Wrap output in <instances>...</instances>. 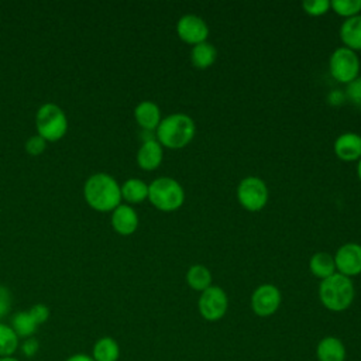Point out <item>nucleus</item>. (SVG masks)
<instances>
[{
	"instance_id": "1",
	"label": "nucleus",
	"mask_w": 361,
	"mask_h": 361,
	"mask_svg": "<svg viewBox=\"0 0 361 361\" xmlns=\"http://www.w3.org/2000/svg\"><path fill=\"white\" fill-rule=\"evenodd\" d=\"M83 197L86 203L97 212H113L121 204V189L111 175L96 172L85 180Z\"/></svg>"
},
{
	"instance_id": "2",
	"label": "nucleus",
	"mask_w": 361,
	"mask_h": 361,
	"mask_svg": "<svg viewBox=\"0 0 361 361\" xmlns=\"http://www.w3.org/2000/svg\"><path fill=\"white\" fill-rule=\"evenodd\" d=\"M196 126L192 117L183 113H173L164 117L155 130L157 141L169 149L186 147L195 137Z\"/></svg>"
},
{
	"instance_id": "3",
	"label": "nucleus",
	"mask_w": 361,
	"mask_h": 361,
	"mask_svg": "<svg viewBox=\"0 0 361 361\" xmlns=\"http://www.w3.org/2000/svg\"><path fill=\"white\" fill-rule=\"evenodd\" d=\"M355 289L353 281L338 272L322 279L319 285V299L322 305L331 312L348 309L354 300Z\"/></svg>"
},
{
	"instance_id": "4",
	"label": "nucleus",
	"mask_w": 361,
	"mask_h": 361,
	"mask_svg": "<svg viewBox=\"0 0 361 361\" xmlns=\"http://www.w3.org/2000/svg\"><path fill=\"white\" fill-rule=\"evenodd\" d=\"M148 199L158 210L173 212L183 204L185 192L176 179L161 176L148 185Z\"/></svg>"
},
{
	"instance_id": "5",
	"label": "nucleus",
	"mask_w": 361,
	"mask_h": 361,
	"mask_svg": "<svg viewBox=\"0 0 361 361\" xmlns=\"http://www.w3.org/2000/svg\"><path fill=\"white\" fill-rule=\"evenodd\" d=\"M37 134L47 142L61 140L68 131V117L55 103H44L35 114Z\"/></svg>"
},
{
	"instance_id": "6",
	"label": "nucleus",
	"mask_w": 361,
	"mask_h": 361,
	"mask_svg": "<svg viewBox=\"0 0 361 361\" xmlns=\"http://www.w3.org/2000/svg\"><path fill=\"white\" fill-rule=\"evenodd\" d=\"M329 69L337 82L348 85L358 78L360 59L355 51L347 47H340L331 52L329 59Z\"/></svg>"
},
{
	"instance_id": "7",
	"label": "nucleus",
	"mask_w": 361,
	"mask_h": 361,
	"mask_svg": "<svg viewBox=\"0 0 361 361\" xmlns=\"http://www.w3.org/2000/svg\"><path fill=\"white\" fill-rule=\"evenodd\" d=\"M237 199L244 209L258 212L268 202V188L261 178L247 176L237 186Z\"/></svg>"
},
{
	"instance_id": "8",
	"label": "nucleus",
	"mask_w": 361,
	"mask_h": 361,
	"mask_svg": "<svg viewBox=\"0 0 361 361\" xmlns=\"http://www.w3.org/2000/svg\"><path fill=\"white\" fill-rule=\"evenodd\" d=\"M228 307V299L226 292L220 286H209L204 289L197 300V309L200 316L207 322L220 320Z\"/></svg>"
},
{
	"instance_id": "9",
	"label": "nucleus",
	"mask_w": 361,
	"mask_h": 361,
	"mask_svg": "<svg viewBox=\"0 0 361 361\" xmlns=\"http://www.w3.org/2000/svg\"><path fill=\"white\" fill-rule=\"evenodd\" d=\"M282 296L279 289L272 283L259 285L251 295V309L259 317H268L274 314L279 305Z\"/></svg>"
},
{
	"instance_id": "10",
	"label": "nucleus",
	"mask_w": 361,
	"mask_h": 361,
	"mask_svg": "<svg viewBox=\"0 0 361 361\" xmlns=\"http://www.w3.org/2000/svg\"><path fill=\"white\" fill-rule=\"evenodd\" d=\"M178 37L190 45L204 42L209 37V27L206 21L196 14H185L176 23Z\"/></svg>"
},
{
	"instance_id": "11",
	"label": "nucleus",
	"mask_w": 361,
	"mask_h": 361,
	"mask_svg": "<svg viewBox=\"0 0 361 361\" xmlns=\"http://www.w3.org/2000/svg\"><path fill=\"white\" fill-rule=\"evenodd\" d=\"M336 271L345 276L361 274V245L357 243H347L341 245L334 255Z\"/></svg>"
},
{
	"instance_id": "12",
	"label": "nucleus",
	"mask_w": 361,
	"mask_h": 361,
	"mask_svg": "<svg viewBox=\"0 0 361 361\" xmlns=\"http://www.w3.org/2000/svg\"><path fill=\"white\" fill-rule=\"evenodd\" d=\"M111 226L116 233L130 235L138 227V214L130 204L121 203L111 212Z\"/></svg>"
},
{
	"instance_id": "13",
	"label": "nucleus",
	"mask_w": 361,
	"mask_h": 361,
	"mask_svg": "<svg viewBox=\"0 0 361 361\" xmlns=\"http://www.w3.org/2000/svg\"><path fill=\"white\" fill-rule=\"evenodd\" d=\"M334 152L341 161H358L361 158V135L357 133H343L334 141Z\"/></svg>"
},
{
	"instance_id": "14",
	"label": "nucleus",
	"mask_w": 361,
	"mask_h": 361,
	"mask_svg": "<svg viewBox=\"0 0 361 361\" xmlns=\"http://www.w3.org/2000/svg\"><path fill=\"white\" fill-rule=\"evenodd\" d=\"M162 157L164 149L157 140L144 141L137 151V164L144 171H154L161 165Z\"/></svg>"
},
{
	"instance_id": "15",
	"label": "nucleus",
	"mask_w": 361,
	"mask_h": 361,
	"mask_svg": "<svg viewBox=\"0 0 361 361\" xmlns=\"http://www.w3.org/2000/svg\"><path fill=\"white\" fill-rule=\"evenodd\" d=\"M134 117L138 126L145 131H155L161 123V110L151 100L140 102L134 109Z\"/></svg>"
},
{
	"instance_id": "16",
	"label": "nucleus",
	"mask_w": 361,
	"mask_h": 361,
	"mask_svg": "<svg viewBox=\"0 0 361 361\" xmlns=\"http://www.w3.org/2000/svg\"><path fill=\"white\" fill-rule=\"evenodd\" d=\"M316 357L319 361H345V347L340 338L327 336L317 343Z\"/></svg>"
},
{
	"instance_id": "17",
	"label": "nucleus",
	"mask_w": 361,
	"mask_h": 361,
	"mask_svg": "<svg viewBox=\"0 0 361 361\" xmlns=\"http://www.w3.org/2000/svg\"><path fill=\"white\" fill-rule=\"evenodd\" d=\"M340 38L344 47L361 51V14L347 18L340 27Z\"/></svg>"
},
{
	"instance_id": "18",
	"label": "nucleus",
	"mask_w": 361,
	"mask_h": 361,
	"mask_svg": "<svg viewBox=\"0 0 361 361\" xmlns=\"http://www.w3.org/2000/svg\"><path fill=\"white\" fill-rule=\"evenodd\" d=\"M10 326L14 330V333L18 336V338H23V340L34 337V333L39 327V324L37 323V320L34 319V316L31 314L30 310L16 312L11 316Z\"/></svg>"
},
{
	"instance_id": "19",
	"label": "nucleus",
	"mask_w": 361,
	"mask_h": 361,
	"mask_svg": "<svg viewBox=\"0 0 361 361\" xmlns=\"http://www.w3.org/2000/svg\"><path fill=\"white\" fill-rule=\"evenodd\" d=\"M120 357L118 343L109 336L100 337L92 348V358L94 361H117Z\"/></svg>"
},
{
	"instance_id": "20",
	"label": "nucleus",
	"mask_w": 361,
	"mask_h": 361,
	"mask_svg": "<svg viewBox=\"0 0 361 361\" xmlns=\"http://www.w3.org/2000/svg\"><path fill=\"white\" fill-rule=\"evenodd\" d=\"M217 58V49L213 44L204 41L192 47L190 61L197 69H207L214 63Z\"/></svg>"
},
{
	"instance_id": "21",
	"label": "nucleus",
	"mask_w": 361,
	"mask_h": 361,
	"mask_svg": "<svg viewBox=\"0 0 361 361\" xmlns=\"http://www.w3.org/2000/svg\"><path fill=\"white\" fill-rule=\"evenodd\" d=\"M121 200L127 203H141L148 199V185L140 178H130L121 186Z\"/></svg>"
},
{
	"instance_id": "22",
	"label": "nucleus",
	"mask_w": 361,
	"mask_h": 361,
	"mask_svg": "<svg viewBox=\"0 0 361 361\" xmlns=\"http://www.w3.org/2000/svg\"><path fill=\"white\" fill-rule=\"evenodd\" d=\"M309 268H310V272L320 279H326L330 275L337 272L336 264H334V257L330 255L329 252H323V251L316 252L310 258Z\"/></svg>"
},
{
	"instance_id": "23",
	"label": "nucleus",
	"mask_w": 361,
	"mask_h": 361,
	"mask_svg": "<svg viewBox=\"0 0 361 361\" xmlns=\"http://www.w3.org/2000/svg\"><path fill=\"white\" fill-rule=\"evenodd\" d=\"M186 282L192 289L203 292L204 289L212 286V274L204 265L196 264L188 269Z\"/></svg>"
},
{
	"instance_id": "24",
	"label": "nucleus",
	"mask_w": 361,
	"mask_h": 361,
	"mask_svg": "<svg viewBox=\"0 0 361 361\" xmlns=\"http://www.w3.org/2000/svg\"><path fill=\"white\" fill-rule=\"evenodd\" d=\"M20 347V338L10 324L0 322V357H11Z\"/></svg>"
},
{
	"instance_id": "25",
	"label": "nucleus",
	"mask_w": 361,
	"mask_h": 361,
	"mask_svg": "<svg viewBox=\"0 0 361 361\" xmlns=\"http://www.w3.org/2000/svg\"><path fill=\"white\" fill-rule=\"evenodd\" d=\"M330 8H333L338 16L350 18L360 14L361 0H333L330 1Z\"/></svg>"
},
{
	"instance_id": "26",
	"label": "nucleus",
	"mask_w": 361,
	"mask_h": 361,
	"mask_svg": "<svg viewBox=\"0 0 361 361\" xmlns=\"http://www.w3.org/2000/svg\"><path fill=\"white\" fill-rule=\"evenodd\" d=\"M303 10L313 17H319L326 14L330 10V1L329 0H306L302 3Z\"/></svg>"
},
{
	"instance_id": "27",
	"label": "nucleus",
	"mask_w": 361,
	"mask_h": 361,
	"mask_svg": "<svg viewBox=\"0 0 361 361\" xmlns=\"http://www.w3.org/2000/svg\"><path fill=\"white\" fill-rule=\"evenodd\" d=\"M345 97L347 100L361 110V76L350 82L345 87Z\"/></svg>"
},
{
	"instance_id": "28",
	"label": "nucleus",
	"mask_w": 361,
	"mask_h": 361,
	"mask_svg": "<svg viewBox=\"0 0 361 361\" xmlns=\"http://www.w3.org/2000/svg\"><path fill=\"white\" fill-rule=\"evenodd\" d=\"M47 148V141L35 134V135H31L27 141H25V151L30 154V155H39L45 151Z\"/></svg>"
},
{
	"instance_id": "29",
	"label": "nucleus",
	"mask_w": 361,
	"mask_h": 361,
	"mask_svg": "<svg viewBox=\"0 0 361 361\" xmlns=\"http://www.w3.org/2000/svg\"><path fill=\"white\" fill-rule=\"evenodd\" d=\"M11 302H13L11 292L8 290V288L0 285V320L10 313Z\"/></svg>"
},
{
	"instance_id": "30",
	"label": "nucleus",
	"mask_w": 361,
	"mask_h": 361,
	"mask_svg": "<svg viewBox=\"0 0 361 361\" xmlns=\"http://www.w3.org/2000/svg\"><path fill=\"white\" fill-rule=\"evenodd\" d=\"M28 310L31 312V314L34 316V319L37 320V323L39 326L44 324L49 319V309L44 303H37V305L31 306Z\"/></svg>"
},
{
	"instance_id": "31",
	"label": "nucleus",
	"mask_w": 361,
	"mask_h": 361,
	"mask_svg": "<svg viewBox=\"0 0 361 361\" xmlns=\"http://www.w3.org/2000/svg\"><path fill=\"white\" fill-rule=\"evenodd\" d=\"M38 348H39L38 340H37V338H34V337L25 338V340L23 341V344H21V351H23V354H24V355H27V357H32V355H35V354H37V351H38Z\"/></svg>"
},
{
	"instance_id": "32",
	"label": "nucleus",
	"mask_w": 361,
	"mask_h": 361,
	"mask_svg": "<svg viewBox=\"0 0 361 361\" xmlns=\"http://www.w3.org/2000/svg\"><path fill=\"white\" fill-rule=\"evenodd\" d=\"M65 361H94V360H93L92 355H89V354L76 353V354H72L71 357H68Z\"/></svg>"
},
{
	"instance_id": "33",
	"label": "nucleus",
	"mask_w": 361,
	"mask_h": 361,
	"mask_svg": "<svg viewBox=\"0 0 361 361\" xmlns=\"http://www.w3.org/2000/svg\"><path fill=\"white\" fill-rule=\"evenodd\" d=\"M0 361H20V360L11 355V357H0Z\"/></svg>"
},
{
	"instance_id": "34",
	"label": "nucleus",
	"mask_w": 361,
	"mask_h": 361,
	"mask_svg": "<svg viewBox=\"0 0 361 361\" xmlns=\"http://www.w3.org/2000/svg\"><path fill=\"white\" fill-rule=\"evenodd\" d=\"M357 175H358V178H360V180H361V158L358 159V165H357Z\"/></svg>"
}]
</instances>
